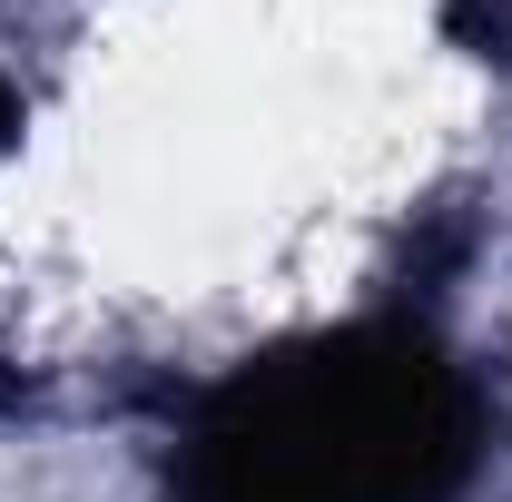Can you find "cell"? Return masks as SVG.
<instances>
[{
    "label": "cell",
    "mask_w": 512,
    "mask_h": 502,
    "mask_svg": "<svg viewBox=\"0 0 512 502\" xmlns=\"http://www.w3.org/2000/svg\"><path fill=\"white\" fill-rule=\"evenodd\" d=\"M444 20L473 60H512V0H444Z\"/></svg>",
    "instance_id": "obj_2"
},
{
    "label": "cell",
    "mask_w": 512,
    "mask_h": 502,
    "mask_svg": "<svg viewBox=\"0 0 512 502\" xmlns=\"http://www.w3.org/2000/svg\"><path fill=\"white\" fill-rule=\"evenodd\" d=\"M483 404L424 325H325L217 375L178 424L168 502H444Z\"/></svg>",
    "instance_id": "obj_1"
},
{
    "label": "cell",
    "mask_w": 512,
    "mask_h": 502,
    "mask_svg": "<svg viewBox=\"0 0 512 502\" xmlns=\"http://www.w3.org/2000/svg\"><path fill=\"white\" fill-rule=\"evenodd\" d=\"M0 148H10V89H0Z\"/></svg>",
    "instance_id": "obj_3"
}]
</instances>
